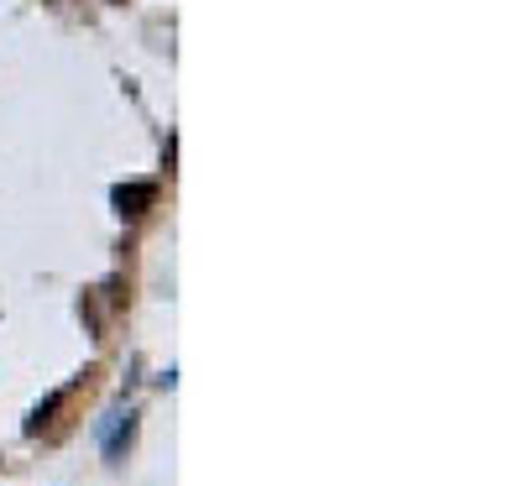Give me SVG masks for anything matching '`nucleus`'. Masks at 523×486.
Here are the masks:
<instances>
[{"label":"nucleus","instance_id":"obj_1","mask_svg":"<svg viewBox=\"0 0 523 486\" xmlns=\"http://www.w3.org/2000/svg\"><path fill=\"white\" fill-rule=\"evenodd\" d=\"M121 215H142V204H152V183H131V189H116Z\"/></svg>","mask_w":523,"mask_h":486}]
</instances>
